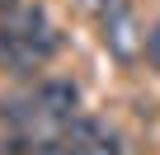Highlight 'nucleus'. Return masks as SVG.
Masks as SVG:
<instances>
[{"mask_svg": "<svg viewBox=\"0 0 160 155\" xmlns=\"http://www.w3.org/2000/svg\"><path fill=\"white\" fill-rule=\"evenodd\" d=\"M33 99H38L42 118H47L57 132H61L66 118L80 113V90H75V80H66V75H42V80L33 85Z\"/></svg>", "mask_w": 160, "mask_h": 155, "instance_id": "1", "label": "nucleus"}, {"mask_svg": "<svg viewBox=\"0 0 160 155\" xmlns=\"http://www.w3.org/2000/svg\"><path fill=\"white\" fill-rule=\"evenodd\" d=\"M99 28H104V47H108L118 61H137V52L146 47V33L137 28L132 5H118L113 14H104V19H99Z\"/></svg>", "mask_w": 160, "mask_h": 155, "instance_id": "2", "label": "nucleus"}, {"mask_svg": "<svg viewBox=\"0 0 160 155\" xmlns=\"http://www.w3.org/2000/svg\"><path fill=\"white\" fill-rule=\"evenodd\" d=\"M0 70H10V75H33V70H38L28 42H24L14 28H5V24H0Z\"/></svg>", "mask_w": 160, "mask_h": 155, "instance_id": "3", "label": "nucleus"}, {"mask_svg": "<svg viewBox=\"0 0 160 155\" xmlns=\"http://www.w3.org/2000/svg\"><path fill=\"white\" fill-rule=\"evenodd\" d=\"M141 52H146V61H151V66L160 70V24H155V28L146 33V47H141Z\"/></svg>", "mask_w": 160, "mask_h": 155, "instance_id": "4", "label": "nucleus"}, {"mask_svg": "<svg viewBox=\"0 0 160 155\" xmlns=\"http://www.w3.org/2000/svg\"><path fill=\"white\" fill-rule=\"evenodd\" d=\"M85 5H90V10L99 14V19H104V14H113L118 5H127V0H85Z\"/></svg>", "mask_w": 160, "mask_h": 155, "instance_id": "5", "label": "nucleus"}, {"mask_svg": "<svg viewBox=\"0 0 160 155\" xmlns=\"http://www.w3.org/2000/svg\"><path fill=\"white\" fill-rule=\"evenodd\" d=\"M19 10V0H0V14H14Z\"/></svg>", "mask_w": 160, "mask_h": 155, "instance_id": "6", "label": "nucleus"}]
</instances>
